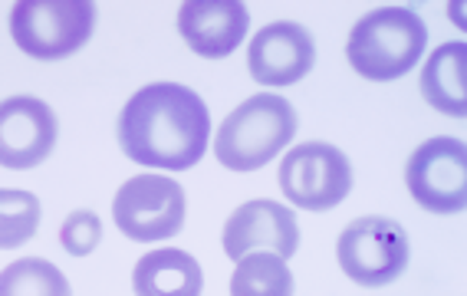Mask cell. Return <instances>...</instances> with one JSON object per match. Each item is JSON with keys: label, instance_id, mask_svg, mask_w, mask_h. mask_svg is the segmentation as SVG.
I'll return each mask as SVG.
<instances>
[{"label": "cell", "instance_id": "11", "mask_svg": "<svg viewBox=\"0 0 467 296\" xmlns=\"http://www.w3.org/2000/svg\"><path fill=\"white\" fill-rule=\"evenodd\" d=\"M247 63H251V77L260 86H293L317 63V43L306 26L276 20L251 40Z\"/></svg>", "mask_w": 467, "mask_h": 296}, {"label": "cell", "instance_id": "18", "mask_svg": "<svg viewBox=\"0 0 467 296\" xmlns=\"http://www.w3.org/2000/svg\"><path fill=\"white\" fill-rule=\"evenodd\" d=\"M102 240V220L92 211H73L59 228V244L73 257H89Z\"/></svg>", "mask_w": 467, "mask_h": 296}, {"label": "cell", "instance_id": "8", "mask_svg": "<svg viewBox=\"0 0 467 296\" xmlns=\"http://www.w3.org/2000/svg\"><path fill=\"white\" fill-rule=\"evenodd\" d=\"M405 185L425 211L458 214L467 201V152L461 138L438 136L421 142L405 165Z\"/></svg>", "mask_w": 467, "mask_h": 296}, {"label": "cell", "instance_id": "1", "mask_svg": "<svg viewBox=\"0 0 467 296\" xmlns=\"http://www.w3.org/2000/svg\"><path fill=\"white\" fill-rule=\"evenodd\" d=\"M211 112L178 83L142 86L119 116V145L135 165L184 171L208 152Z\"/></svg>", "mask_w": 467, "mask_h": 296}, {"label": "cell", "instance_id": "2", "mask_svg": "<svg viewBox=\"0 0 467 296\" xmlns=\"http://www.w3.org/2000/svg\"><path fill=\"white\" fill-rule=\"evenodd\" d=\"M425 43L428 30L415 10L379 7L352 26L346 56L368 83H392L418 66Z\"/></svg>", "mask_w": 467, "mask_h": 296}, {"label": "cell", "instance_id": "9", "mask_svg": "<svg viewBox=\"0 0 467 296\" xmlns=\"http://www.w3.org/2000/svg\"><path fill=\"white\" fill-rule=\"evenodd\" d=\"M57 112L34 96L0 102V165L14 171L36 168L57 145Z\"/></svg>", "mask_w": 467, "mask_h": 296}, {"label": "cell", "instance_id": "7", "mask_svg": "<svg viewBox=\"0 0 467 296\" xmlns=\"http://www.w3.org/2000/svg\"><path fill=\"white\" fill-rule=\"evenodd\" d=\"M280 188L303 211H329L352 188L349 158L329 142H303L280 161Z\"/></svg>", "mask_w": 467, "mask_h": 296}, {"label": "cell", "instance_id": "4", "mask_svg": "<svg viewBox=\"0 0 467 296\" xmlns=\"http://www.w3.org/2000/svg\"><path fill=\"white\" fill-rule=\"evenodd\" d=\"M96 4L89 0H20L10 10L14 43L34 59H67L92 36Z\"/></svg>", "mask_w": 467, "mask_h": 296}, {"label": "cell", "instance_id": "17", "mask_svg": "<svg viewBox=\"0 0 467 296\" xmlns=\"http://www.w3.org/2000/svg\"><path fill=\"white\" fill-rule=\"evenodd\" d=\"M40 228V201L20 188H0V250L26 244Z\"/></svg>", "mask_w": 467, "mask_h": 296}, {"label": "cell", "instance_id": "5", "mask_svg": "<svg viewBox=\"0 0 467 296\" xmlns=\"http://www.w3.org/2000/svg\"><path fill=\"white\" fill-rule=\"evenodd\" d=\"M342 273L362 287H385L409 267V234L392 218H356L336 244Z\"/></svg>", "mask_w": 467, "mask_h": 296}, {"label": "cell", "instance_id": "12", "mask_svg": "<svg viewBox=\"0 0 467 296\" xmlns=\"http://www.w3.org/2000/svg\"><path fill=\"white\" fill-rule=\"evenodd\" d=\"M251 14L241 0H184L178 7V30L184 43L204 59L231 56L247 36Z\"/></svg>", "mask_w": 467, "mask_h": 296}, {"label": "cell", "instance_id": "14", "mask_svg": "<svg viewBox=\"0 0 467 296\" xmlns=\"http://www.w3.org/2000/svg\"><path fill=\"white\" fill-rule=\"evenodd\" d=\"M464 69H467V46L464 43H444L431 53V59L421 69V96L431 109L444 116L461 118L467 112V89H464Z\"/></svg>", "mask_w": 467, "mask_h": 296}, {"label": "cell", "instance_id": "6", "mask_svg": "<svg viewBox=\"0 0 467 296\" xmlns=\"http://www.w3.org/2000/svg\"><path fill=\"white\" fill-rule=\"evenodd\" d=\"M184 188L165 175H135L112 201L116 228L135 244H155L175 237L184 224Z\"/></svg>", "mask_w": 467, "mask_h": 296}, {"label": "cell", "instance_id": "16", "mask_svg": "<svg viewBox=\"0 0 467 296\" xmlns=\"http://www.w3.org/2000/svg\"><path fill=\"white\" fill-rule=\"evenodd\" d=\"M0 296H69V283L57 263L24 257L0 270Z\"/></svg>", "mask_w": 467, "mask_h": 296}, {"label": "cell", "instance_id": "15", "mask_svg": "<svg viewBox=\"0 0 467 296\" xmlns=\"http://www.w3.org/2000/svg\"><path fill=\"white\" fill-rule=\"evenodd\" d=\"M231 296H293V273L284 257L254 250L234 267Z\"/></svg>", "mask_w": 467, "mask_h": 296}, {"label": "cell", "instance_id": "10", "mask_svg": "<svg viewBox=\"0 0 467 296\" xmlns=\"http://www.w3.org/2000/svg\"><path fill=\"white\" fill-rule=\"evenodd\" d=\"M300 247L296 214L276 201H247L227 218L224 224V254L234 263L254 250H267L276 257H293Z\"/></svg>", "mask_w": 467, "mask_h": 296}, {"label": "cell", "instance_id": "13", "mask_svg": "<svg viewBox=\"0 0 467 296\" xmlns=\"http://www.w3.org/2000/svg\"><path fill=\"white\" fill-rule=\"evenodd\" d=\"M135 296H201L204 277L192 254L178 247H159L135 263Z\"/></svg>", "mask_w": 467, "mask_h": 296}, {"label": "cell", "instance_id": "3", "mask_svg": "<svg viewBox=\"0 0 467 296\" xmlns=\"http://www.w3.org/2000/svg\"><path fill=\"white\" fill-rule=\"evenodd\" d=\"M293 136H296V109L284 96L260 93L241 102L221 122L214 155L231 171H257L284 152Z\"/></svg>", "mask_w": 467, "mask_h": 296}]
</instances>
